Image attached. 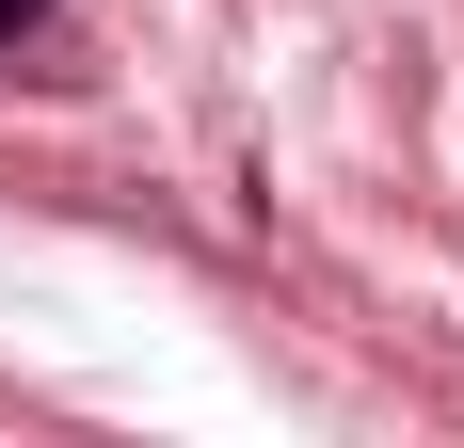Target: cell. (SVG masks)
<instances>
[{"label": "cell", "mask_w": 464, "mask_h": 448, "mask_svg": "<svg viewBox=\"0 0 464 448\" xmlns=\"http://www.w3.org/2000/svg\"><path fill=\"white\" fill-rule=\"evenodd\" d=\"M48 16H64V0H0V48H33V33H48Z\"/></svg>", "instance_id": "obj_1"}]
</instances>
